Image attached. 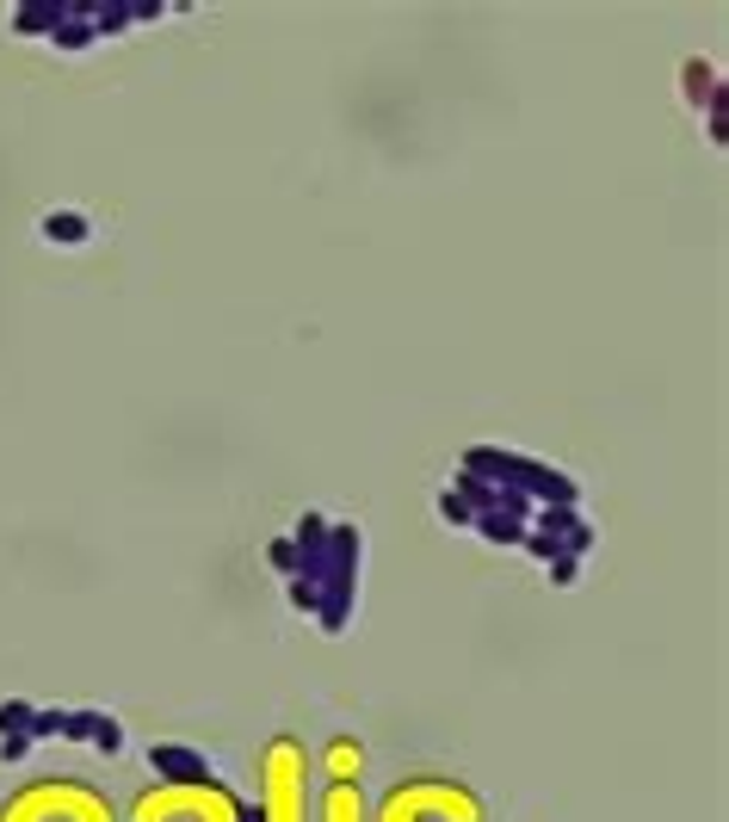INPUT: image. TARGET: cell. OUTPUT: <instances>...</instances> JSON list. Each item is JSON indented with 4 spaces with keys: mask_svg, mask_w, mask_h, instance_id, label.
I'll use <instances>...</instances> for the list:
<instances>
[{
    "mask_svg": "<svg viewBox=\"0 0 729 822\" xmlns=\"http://www.w3.org/2000/svg\"><path fill=\"white\" fill-rule=\"evenodd\" d=\"M37 235H44L50 248H87V242H94V223L81 217V211H44V217H37Z\"/></svg>",
    "mask_w": 729,
    "mask_h": 822,
    "instance_id": "obj_11",
    "label": "cell"
},
{
    "mask_svg": "<svg viewBox=\"0 0 729 822\" xmlns=\"http://www.w3.org/2000/svg\"><path fill=\"white\" fill-rule=\"evenodd\" d=\"M7 32L13 38H50V44L68 50V56L99 44L87 0H19L13 13H7Z\"/></svg>",
    "mask_w": 729,
    "mask_h": 822,
    "instance_id": "obj_7",
    "label": "cell"
},
{
    "mask_svg": "<svg viewBox=\"0 0 729 822\" xmlns=\"http://www.w3.org/2000/svg\"><path fill=\"white\" fill-rule=\"evenodd\" d=\"M458 470L489 477V482H507L513 495H526L532 508H575V501H581V482H575L569 470L544 465V458H532V451H513V446H470L464 458H458Z\"/></svg>",
    "mask_w": 729,
    "mask_h": 822,
    "instance_id": "obj_2",
    "label": "cell"
},
{
    "mask_svg": "<svg viewBox=\"0 0 729 822\" xmlns=\"http://www.w3.org/2000/svg\"><path fill=\"white\" fill-rule=\"evenodd\" d=\"M260 816L266 822H303L310 816V755L297 736H272L260 755Z\"/></svg>",
    "mask_w": 729,
    "mask_h": 822,
    "instance_id": "obj_5",
    "label": "cell"
},
{
    "mask_svg": "<svg viewBox=\"0 0 729 822\" xmlns=\"http://www.w3.org/2000/svg\"><path fill=\"white\" fill-rule=\"evenodd\" d=\"M328 779H358V743H334L328 748Z\"/></svg>",
    "mask_w": 729,
    "mask_h": 822,
    "instance_id": "obj_17",
    "label": "cell"
},
{
    "mask_svg": "<svg viewBox=\"0 0 729 822\" xmlns=\"http://www.w3.org/2000/svg\"><path fill=\"white\" fill-rule=\"evenodd\" d=\"M63 743H81V748H99V755H125V724L111 712H68L63 717Z\"/></svg>",
    "mask_w": 729,
    "mask_h": 822,
    "instance_id": "obj_10",
    "label": "cell"
},
{
    "mask_svg": "<svg viewBox=\"0 0 729 822\" xmlns=\"http://www.w3.org/2000/svg\"><path fill=\"white\" fill-rule=\"evenodd\" d=\"M266 563H272V569H279L285 581H291V575H297V551H291V532H285V538H272V544H266Z\"/></svg>",
    "mask_w": 729,
    "mask_h": 822,
    "instance_id": "obj_18",
    "label": "cell"
},
{
    "mask_svg": "<svg viewBox=\"0 0 729 822\" xmlns=\"http://www.w3.org/2000/svg\"><path fill=\"white\" fill-rule=\"evenodd\" d=\"M242 791L223 786H149L130 798L125 822H235Z\"/></svg>",
    "mask_w": 729,
    "mask_h": 822,
    "instance_id": "obj_6",
    "label": "cell"
},
{
    "mask_svg": "<svg viewBox=\"0 0 729 822\" xmlns=\"http://www.w3.org/2000/svg\"><path fill=\"white\" fill-rule=\"evenodd\" d=\"M593 544H600V526H593L588 513H581V501L575 508H538L532 513V532H526V557L538 563H557V557H588Z\"/></svg>",
    "mask_w": 729,
    "mask_h": 822,
    "instance_id": "obj_8",
    "label": "cell"
},
{
    "mask_svg": "<svg viewBox=\"0 0 729 822\" xmlns=\"http://www.w3.org/2000/svg\"><path fill=\"white\" fill-rule=\"evenodd\" d=\"M149 773H156V786H223L217 760L204 755V748L192 743H149Z\"/></svg>",
    "mask_w": 729,
    "mask_h": 822,
    "instance_id": "obj_9",
    "label": "cell"
},
{
    "mask_svg": "<svg viewBox=\"0 0 729 822\" xmlns=\"http://www.w3.org/2000/svg\"><path fill=\"white\" fill-rule=\"evenodd\" d=\"M372 822H489V804H482L464 779L420 773V779L389 786Z\"/></svg>",
    "mask_w": 729,
    "mask_h": 822,
    "instance_id": "obj_4",
    "label": "cell"
},
{
    "mask_svg": "<svg viewBox=\"0 0 729 822\" xmlns=\"http://www.w3.org/2000/svg\"><path fill=\"white\" fill-rule=\"evenodd\" d=\"M32 736H0V767H19V760H25V755H32Z\"/></svg>",
    "mask_w": 729,
    "mask_h": 822,
    "instance_id": "obj_21",
    "label": "cell"
},
{
    "mask_svg": "<svg viewBox=\"0 0 729 822\" xmlns=\"http://www.w3.org/2000/svg\"><path fill=\"white\" fill-rule=\"evenodd\" d=\"M63 705H37L32 712V729H25V736H32V743H63Z\"/></svg>",
    "mask_w": 729,
    "mask_h": 822,
    "instance_id": "obj_15",
    "label": "cell"
},
{
    "mask_svg": "<svg viewBox=\"0 0 729 822\" xmlns=\"http://www.w3.org/2000/svg\"><path fill=\"white\" fill-rule=\"evenodd\" d=\"M87 13H94V32L99 38H118L137 25V0H87Z\"/></svg>",
    "mask_w": 729,
    "mask_h": 822,
    "instance_id": "obj_14",
    "label": "cell"
},
{
    "mask_svg": "<svg viewBox=\"0 0 729 822\" xmlns=\"http://www.w3.org/2000/svg\"><path fill=\"white\" fill-rule=\"evenodd\" d=\"M322 822H365L358 779H328V791H322Z\"/></svg>",
    "mask_w": 729,
    "mask_h": 822,
    "instance_id": "obj_12",
    "label": "cell"
},
{
    "mask_svg": "<svg viewBox=\"0 0 729 822\" xmlns=\"http://www.w3.org/2000/svg\"><path fill=\"white\" fill-rule=\"evenodd\" d=\"M433 508H439V520H446V526L470 532V508H464L458 495H451V489H439V501H433Z\"/></svg>",
    "mask_w": 729,
    "mask_h": 822,
    "instance_id": "obj_19",
    "label": "cell"
},
{
    "mask_svg": "<svg viewBox=\"0 0 729 822\" xmlns=\"http://www.w3.org/2000/svg\"><path fill=\"white\" fill-rule=\"evenodd\" d=\"M358 563H365V532L353 520H334L315 575L310 581H285V600L297 612H310L328 637H346L353 631V612H358Z\"/></svg>",
    "mask_w": 729,
    "mask_h": 822,
    "instance_id": "obj_1",
    "label": "cell"
},
{
    "mask_svg": "<svg viewBox=\"0 0 729 822\" xmlns=\"http://www.w3.org/2000/svg\"><path fill=\"white\" fill-rule=\"evenodd\" d=\"M0 822H125V816H118V804H111L99 786H87V779L44 773L0 804Z\"/></svg>",
    "mask_w": 729,
    "mask_h": 822,
    "instance_id": "obj_3",
    "label": "cell"
},
{
    "mask_svg": "<svg viewBox=\"0 0 729 822\" xmlns=\"http://www.w3.org/2000/svg\"><path fill=\"white\" fill-rule=\"evenodd\" d=\"M544 575H550V588H575V581H581V557H557V563H544Z\"/></svg>",
    "mask_w": 729,
    "mask_h": 822,
    "instance_id": "obj_20",
    "label": "cell"
},
{
    "mask_svg": "<svg viewBox=\"0 0 729 822\" xmlns=\"http://www.w3.org/2000/svg\"><path fill=\"white\" fill-rule=\"evenodd\" d=\"M32 698H0V736H25L32 729Z\"/></svg>",
    "mask_w": 729,
    "mask_h": 822,
    "instance_id": "obj_16",
    "label": "cell"
},
{
    "mask_svg": "<svg viewBox=\"0 0 729 822\" xmlns=\"http://www.w3.org/2000/svg\"><path fill=\"white\" fill-rule=\"evenodd\" d=\"M680 81H686V106H705V111L723 106V87H717V68L711 63H698V56H693V63L680 68Z\"/></svg>",
    "mask_w": 729,
    "mask_h": 822,
    "instance_id": "obj_13",
    "label": "cell"
}]
</instances>
